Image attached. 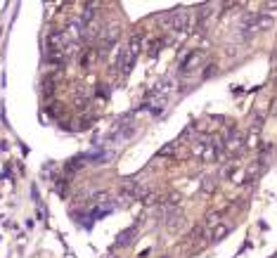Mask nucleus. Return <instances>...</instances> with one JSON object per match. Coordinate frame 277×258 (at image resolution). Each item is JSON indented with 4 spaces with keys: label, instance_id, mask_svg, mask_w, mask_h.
Instances as JSON below:
<instances>
[{
    "label": "nucleus",
    "instance_id": "obj_1",
    "mask_svg": "<svg viewBox=\"0 0 277 258\" xmlns=\"http://www.w3.org/2000/svg\"><path fill=\"white\" fill-rule=\"evenodd\" d=\"M142 43H145V36H142V31H133L131 38H128V45L121 50L119 54V69L121 74H131L133 64H135V59H138V54L142 50Z\"/></svg>",
    "mask_w": 277,
    "mask_h": 258
},
{
    "label": "nucleus",
    "instance_id": "obj_2",
    "mask_svg": "<svg viewBox=\"0 0 277 258\" xmlns=\"http://www.w3.org/2000/svg\"><path fill=\"white\" fill-rule=\"evenodd\" d=\"M192 154L197 156L199 161H218V156L223 154V142L213 140V137H199L192 142Z\"/></svg>",
    "mask_w": 277,
    "mask_h": 258
},
{
    "label": "nucleus",
    "instance_id": "obj_3",
    "mask_svg": "<svg viewBox=\"0 0 277 258\" xmlns=\"http://www.w3.org/2000/svg\"><path fill=\"white\" fill-rule=\"evenodd\" d=\"M164 24L175 33H187L190 26H192V12L190 10H173V12L164 17Z\"/></svg>",
    "mask_w": 277,
    "mask_h": 258
},
{
    "label": "nucleus",
    "instance_id": "obj_4",
    "mask_svg": "<svg viewBox=\"0 0 277 258\" xmlns=\"http://www.w3.org/2000/svg\"><path fill=\"white\" fill-rule=\"evenodd\" d=\"M74 45H76V38H74L69 31H53V33L48 36V50L64 52L66 57L74 52Z\"/></svg>",
    "mask_w": 277,
    "mask_h": 258
},
{
    "label": "nucleus",
    "instance_id": "obj_5",
    "mask_svg": "<svg viewBox=\"0 0 277 258\" xmlns=\"http://www.w3.org/2000/svg\"><path fill=\"white\" fill-rule=\"evenodd\" d=\"M201 64H204V50H190V52L180 59V74H183V76H192V74L199 71Z\"/></svg>",
    "mask_w": 277,
    "mask_h": 258
},
{
    "label": "nucleus",
    "instance_id": "obj_6",
    "mask_svg": "<svg viewBox=\"0 0 277 258\" xmlns=\"http://www.w3.org/2000/svg\"><path fill=\"white\" fill-rule=\"evenodd\" d=\"M119 33H121V28L114 24V26H107L100 31V36H97V48L95 50H100V52H107L114 43H116V38H119Z\"/></svg>",
    "mask_w": 277,
    "mask_h": 258
},
{
    "label": "nucleus",
    "instance_id": "obj_7",
    "mask_svg": "<svg viewBox=\"0 0 277 258\" xmlns=\"http://www.w3.org/2000/svg\"><path fill=\"white\" fill-rule=\"evenodd\" d=\"M251 24H253V31H270V28L275 26V17L273 14H256L253 19H251Z\"/></svg>",
    "mask_w": 277,
    "mask_h": 258
},
{
    "label": "nucleus",
    "instance_id": "obj_8",
    "mask_svg": "<svg viewBox=\"0 0 277 258\" xmlns=\"http://www.w3.org/2000/svg\"><path fill=\"white\" fill-rule=\"evenodd\" d=\"M263 168H265V163L263 159H256V161H251L247 168H244V182H253L256 178L263 173Z\"/></svg>",
    "mask_w": 277,
    "mask_h": 258
},
{
    "label": "nucleus",
    "instance_id": "obj_9",
    "mask_svg": "<svg viewBox=\"0 0 277 258\" xmlns=\"http://www.w3.org/2000/svg\"><path fill=\"white\" fill-rule=\"evenodd\" d=\"M166 38H164V36H159V38H149V41L145 43V48H147V52L149 54H159L161 52V48H164V45H166Z\"/></svg>",
    "mask_w": 277,
    "mask_h": 258
},
{
    "label": "nucleus",
    "instance_id": "obj_10",
    "mask_svg": "<svg viewBox=\"0 0 277 258\" xmlns=\"http://www.w3.org/2000/svg\"><path fill=\"white\" fill-rule=\"evenodd\" d=\"M88 156H90V154H81V156H74L71 161L66 163V173H76L79 168H83V166L88 163V161H85Z\"/></svg>",
    "mask_w": 277,
    "mask_h": 258
},
{
    "label": "nucleus",
    "instance_id": "obj_11",
    "mask_svg": "<svg viewBox=\"0 0 277 258\" xmlns=\"http://www.w3.org/2000/svg\"><path fill=\"white\" fill-rule=\"evenodd\" d=\"M230 230H232L230 225H223V223H218V225H216V228H213V230H211L213 242H221L223 237H227V234H230Z\"/></svg>",
    "mask_w": 277,
    "mask_h": 258
},
{
    "label": "nucleus",
    "instance_id": "obj_12",
    "mask_svg": "<svg viewBox=\"0 0 277 258\" xmlns=\"http://www.w3.org/2000/svg\"><path fill=\"white\" fill-rule=\"evenodd\" d=\"M133 239H135V228H131V230H126V232H121L119 239H116V249H123L126 244H131Z\"/></svg>",
    "mask_w": 277,
    "mask_h": 258
},
{
    "label": "nucleus",
    "instance_id": "obj_13",
    "mask_svg": "<svg viewBox=\"0 0 277 258\" xmlns=\"http://www.w3.org/2000/svg\"><path fill=\"white\" fill-rule=\"evenodd\" d=\"M55 93V78H45L43 81V97H50Z\"/></svg>",
    "mask_w": 277,
    "mask_h": 258
},
{
    "label": "nucleus",
    "instance_id": "obj_14",
    "mask_svg": "<svg viewBox=\"0 0 277 258\" xmlns=\"http://www.w3.org/2000/svg\"><path fill=\"white\" fill-rule=\"evenodd\" d=\"M95 54H97V50H95V48H90V50H85V54H83V59H81V64H83V67H88V64H92Z\"/></svg>",
    "mask_w": 277,
    "mask_h": 258
},
{
    "label": "nucleus",
    "instance_id": "obj_15",
    "mask_svg": "<svg viewBox=\"0 0 277 258\" xmlns=\"http://www.w3.org/2000/svg\"><path fill=\"white\" fill-rule=\"evenodd\" d=\"M175 147H178V142H171L168 147H161V150H159V156H171L173 152H175Z\"/></svg>",
    "mask_w": 277,
    "mask_h": 258
}]
</instances>
